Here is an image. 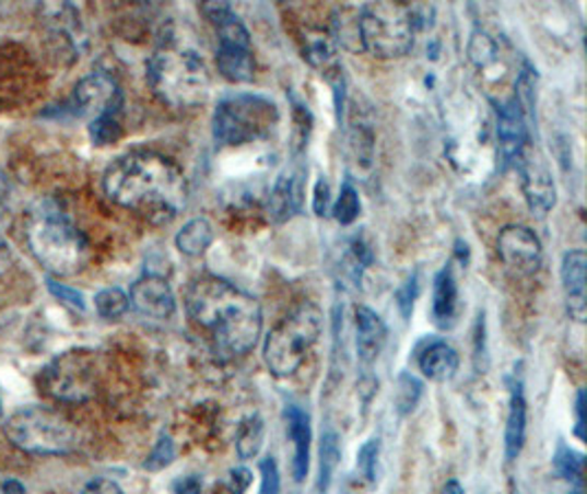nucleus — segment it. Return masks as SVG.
Listing matches in <instances>:
<instances>
[{
    "label": "nucleus",
    "instance_id": "nucleus-1",
    "mask_svg": "<svg viewBox=\"0 0 587 494\" xmlns=\"http://www.w3.org/2000/svg\"><path fill=\"white\" fill-rule=\"evenodd\" d=\"M102 185L113 202L139 211L152 222L172 220L189 198L183 169L172 158L148 150L115 158L104 172Z\"/></svg>",
    "mask_w": 587,
    "mask_h": 494
},
{
    "label": "nucleus",
    "instance_id": "nucleus-2",
    "mask_svg": "<svg viewBox=\"0 0 587 494\" xmlns=\"http://www.w3.org/2000/svg\"><path fill=\"white\" fill-rule=\"evenodd\" d=\"M187 317L206 330L227 356L249 354L262 334V308L256 297L216 275H201L185 291Z\"/></svg>",
    "mask_w": 587,
    "mask_h": 494
},
{
    "label": "nucleus",
    "instance_id": "nucleus-3",
    "mask_svg": "<svg viewBox=\"0 0 587 494\" xmlns=\"http://www.w3.org/2000/svg\"><path fill=\"white\" fill-rule=\"evenodd\" d=\"M27 242L34 258L51 275H78L89 262V239L54 200H43L32 209Z\"/></svg>",
    "mask_w": 587,
    "mask_h": 494
},
{
    "label": "nucleus",
    "instance_id": "nucleus-4",
    "mask_svg": "<svg viewBox=\"0 0 587 494\" xmlns=\"http://www.w3.org/2000/svg\"><path fill=\"white\" fill-rule=\"evenodd\" d=\"M145 78L152 93L172 108H196L210 99V71L201 56L189 49L159 47L145 64Z\"/></svg>",
    "mask_w": 587,
    "mask_h": 494
},
{
    "label": "nucleus",
    "instance_id": "nucleus-5",
    "mask_svg": "<svg viewBox=\"0 0 587 494\" xmlns=\"http://www.w3.org/2000/svg\"><path fill=\"white\" fill-rule=\"evenodd\" d=\"M324 330L321 310L304 302L295 306L269 334L265 341V363L275 378H291L308 352L317 345Z\"/></svg>",
    "mask_w": 587,
    "mask_h": 494
},
{
    "label": "nucleus",
    "instance_id": "nucleus-6",
    "mask_svg": "<svg viewBox=\"0 0 587 494\" xmlns=\"http://www.w3.org/2000/svg\"><path fill=\"white\" fill-rule=\"evenodd\" d=\"M280 121L275 102L258 93H232L223 97L212 117L214 141L223 148H238L267 139Z\"/></svg>",
    "mask_w": 587,
    "mask_h": 494
},
{
    "label": "nucleus",
    "instance_id": "nucleus-7",
    "mask_svg": "<svg viewBox=\"0 0 587 494\" xmlns=\"http://www.w3.org/2000/svg\"><path fill=\"white\" fill-rule=\"evenodd\" d=\"M363 51L378 60L406 58L419 34L410 3H369L359 8Z\"/></svg>",
    "mask_w": 587,
    "mask_h": 494
},
{
    "label": "nucleus",
    "instance_id": "nucleus-8",
    "mask_svg": "<svg viewBox=\"0 0 587 494\" xmlns=\"http://www.w3.org/2000/svg\"><path fill=\"white\" fill-rule=\"evenodd\" d=\"M5 435L16 448L40 457L69 455L75 448L71 422L47 407H25L16 411L5 422Z\"/></svg>",
    "mask_w": 587,
    "mask_h": 494
},
{
    "label": "nucleus",
    "instance_id": "nucleus-9",
    "mask_svg": "<svg viewBox=\"0 0 587 494\" xmlns=\"http://www.w3.org/2000/svg\"><path fill=\"white\" fill-rule=\"evenodd\" d=\"M201 12L216 30V67L221 75L234 84L251 82L256 73V60L251 49V34L240 16L232 10L230 3H206L201 5Z\"/></svg>",
    "mask_w": 587,
    "mask_h": 494
},
{
    "label": "nucleus",
    "instance_id": "nucleus-10",
    "mask_svg": "<svg viewBox=\"0 0 587 494\" xmlns=\"http://www.w3.org/2000/svg\"><path fill=\"white\" fill-rule=\"evenodd\" d=\"M45 391L69 404L89 402L97 391L95 356L89 350H69L56 356L40 376Z\"/></svg>",
    "mask_w": 587,
    "mask_h": 494
},
{
    "label": "nucleus",
    "instance_id": "nucleus-11",
    "mask_svg": "<svg viewBox=\"0 0 587 494\" xmlns=\"http://www.w3.org/2000/svg\"><path fill=\"white\" fill-rule=\"evenodd\" d=\"M71 106L80 117H104V115H121L124 113V93L113 75L97 71L78 82Z\"/></svg>",
    "mask_w": 587,
    "mask_h": 494
},
{
    "label": "nucleus",
    "instance_id": "nucleus-12",
    "mask_svg": "<svg viewBox=\"0 0 587 494\" xmlns=\"http://www.w3.org/2000/svg\"><path fill=\"white\" fill-rule=\"evenodd\" d=\"M497 256L517 275H535L543 260L541 242L524 224H508L497 235Z\"/></svg>",
    "mask_w": 587,
    "mask_h": 494
},
{
    "label": "nucleus",
    "instance_id": "nucleus-13",
    "mask_svg": "<svg viewBox=\"0 0 587 494\" xmlns=\"http://www.w3.org/2000/svg\"><path fill=\"white\" fill-rule=\"evenodd\" d=\"M515 167L521 176V191L528 202V209L539 217L548 215L556 204V187L543 158L528 145L517 158Z\"/></svg>",
    "mask_w": 587,
    "mask_h": 494
},
{
    "label": "nucleus",
    "instance_id": "nucleus-14",
    "mask_svg": "<svg viewBox=\"0 0 587 494\" xmlns=\"http://www.w3.org/2000/svg\"><path fill=\"white\" fill-rule=\"evenodd\" d=\"M130 306L150 319H159V321H167L176 315V297L172 286L167 284L165 278L161 275H143L139 278L132 289H130Z\"/></svg>",
    "mask_w": 587,
    "mask_h": 494
},
{
    "label": "nucleus",
    "instance_id": "nucleus-15",
    "mask_svg": "<svg viewBox=\"0 0 587 494\" xmlns=\"http://www.w3.org/2000/svg\"><path fill=\"white\" fill-rule=\"evenodd\" d=\"M497 141L504 163H517L524 150L530 145L528 137V117L521 106L510 97L497 106Z\"/></svg>",
    "mask_w": 587,
    "mask_h": 494
},
{
    "label": "nucleus",
    "instance_id": "nucleus-16",
    "mask_svg": "<svg viewBox=\"0 0 587 494\" xmlns=\"http://www.w3.org/2000/svg\"><path fill=\"white\" fill-rule=\"evenodd\" d=\"M587 256L583 249H572L561 260V286L570 319L583 324L587 317Z\"/></svg>",
    "mask_w": 587,
    "mask_h": 494
},
{
    "label": "nucleus",
    "instance_id": "nucleus-17",
    "mask_svg": "<svg viewBox=\"0 0 587 494\" xmlns=\"http://www.w3.org/2000/svg\"><path fill=\"white\" fill-rule=\"evenodd\" d=\"M302 204H304V169L293 167L278 176L267 202V211L273 222L282 224L293 215H297L302 211Z\"/></svg>",
    "mask_w": 587,
    "mask_h": 494
},
{
    "label": "nucleus",
    "instance_id": "nucleus-18",
    "mask_svg": "<svg viewBox=\"0 0 587 494\" xmlns=\"http://www.w3.org/2000/svg\"><path fill=\"white\" fill-rule=\"evenodd\" d=\"M354 328H356L359 361L363 365H372L387 343V326L372 308L359 306L354 310Z\"/></svg>",
    "mask_w": 587,
    "mask_h": 494
},
{
    "label": "nucleus",
    "instance_id": "nucleus-19",
    "mask_svg": "<svg viewBox=\"0 0 587 494\" xmlns=\"http://www.w3.org/2000/svg\"><path fill=\"white\" fill-rule=\"evenodd\" d=\"M284 417L289 426V437L293 442V479L302 483L308 477L310 468V442H313L310 415L297 404H291L286 407Z\"/></svg>",
    "mask_w": 587,
    "mask_h": 494
},
{
    "label": "nucleus",
    "instance_id": "nucleus-20",
    "mask_svg": "<svg viewBox=\"0 0 587 494\" xmlns=\"http://www.w3.org/2000/svg\"><path fill=\"white\" fill-rule=\"evenodd\" d=\"M526 424H528V404L524 396V383L510 380V400H508V417L504 433V450L506 459L515 461L526 444Z\"/></svg>",
    "mask_w": 587,
    "mask_h": 494
},
{
    "label": "nucleus",
    "instance_id": "nucleus-21",
    "mask_svg": "<svg viewBox=\"0 0 587 494\" xmlns=\"http://www.w3.org/2000/svg\"><path fill=\"white\" fill-rule=\"evenodd\" d=\"M460 367V354L443 339L427 343L419 354V369L432 383H449Z\"/></svg>",
    "mask_w": 587,
    "mask_h": 494
},
{
    "label": "nucleus",
    "instance_id": "nucleus-22",
    "mask_svg": "<svg viewBox=\"0 0 587 494\" xmlns=\"http://www.w3.org/2000/svg\"><path fill=\"white\" fill-rule=\"evenodd\" d=\"M460 308L458 282L451 267H445L434 278V299H432V317L438 328H451L456 324Z\"/></svg>",
    "mask_w": 587,
    "mask_h": 494
},
{
    "label": "nucleus",
    "instance_id": "nucleus-23",
    "mask_svg": "<svg viewBox=\"0 0 587 494\" xmlns=\"http://www.w3.org/2000/svg\"><path fill=\"white\" fill-rule=\"evenodd\" d=\"M214 237H216V231L208 217H193L187 224H183V228L174 237V244L183 256L201 258L214 244Z\"/></svg>",
    "mask_w": 587,
    "mask_h": 494
},
{
    "label": "nucleus",
    "instance_id": "nucleus-24",
    "mask_svg": "<svg viewBox=\"0 0 587 494\" xmlns=\"http://www.w3.org/2000/svg\"><path fill=\"white\" fill-rule=\"evenodd\" d=\"M304 60L315 67L321 69L324 73L332 71L337 64V45L330 36V32L324 30H308L304 36Z\"/></svg>",
    "mask_w": 587,
    "mask_h": 494
},
{
    "label": "nucleus",
    "instance_id": "nucleus-25",
    "mask_svg": "<svg viewBox=\"0 0 587 494\" xmlns=\"http://www.w3.org/2000/svg\"><path fill=\"white\" fill-rule=\"evenodd\" d=\"M330 36L337 49H345L352 54L363 51L361 45V30H359V8H341L332 14V30Z\"/></svg>",
    "mask_w": 587,
    "mask_h": 494
},
{
    "label": "nucleus",
    "instance_id": "nucleus-26",
    "mask_svg": "<svg viewBox=\"0 0 587 494\" xmlns=\"http://www.w3.org/2000/svg\"><path fill=\"white\" fill-rule=\"evenodd\" d=\"M552 463H554L556 477H561L570 485V492L583 494V455L570 448L567 444L559 442Z\"/></svg>",
    "mask_w": 587,
    "mask_h": 494
},
{
    "label": "nucleus",
    "instance_id": "nucleus-27",
    "mask_svg": "<svg viewBox=\"0 0 587 494\" xmlns=\"http://www.w3.org/2000/svg\"><path fill=\"white\" fill-rule=\"evenodd\" d=\"M265 444V420L260 415H249L238 424L236 431V452L240 459H254L260 455Z\"/></svg>",
    "mask_w": 587,
    "mask_h": 494
},
{
    "label": "nucleus",
    "instance_id": "nucleus-28",
    "mask_svg": "<svg viewBox=\"0 0 587 494\" xmlns=\"http://www.w3.org/2000/svg\"><path fill=\"white\" fill-rule=\"evenodd\" d=\"M341 459V448H339V435L334 431H326L321 435V446H319V494H326L330 490L334 470Z\"/></svg>",
    "mask_w": 587,
    "mask_h": 494
},
{
    "label": "nucleus",
    "instance_id": "nucleus-29",
    "mask_svg": "<svg viewBox=\"0 0 587 494\" xmlns=\"http://www.w3.org/2000/svg\"><path fill=\"white\" fill-rule=\"evenodd\" d=\"M467 56H469V62L484 71L489 67H493L497 62V56H500V49H497V43L482 30H476L469 38V45H467Z\"/></svg>",
    "mask_w": 587,
    "mask_h": 494
},
{
    "label": "nucleus",
    "instance_id": "nucleus-30",
    "mask_svg": "<svg viewBox=\"0 0 587 494\" xmlns=\"http://www.w3.org/2000/svg\"><path fill=\"white\" fill-rule=\"evenodd\" d=\"M421 396H423V383L416 376L403 372L397 380V393H395V404H397L399 415L412 413L416 409Z\"/></svg>",
    "mask_w": 587,
    "mask_h": 494
},
{
    "label": "nucleus",
    "instance_id": "nucleus-31",
    "mask_svg": "<svg viewBox=\"0 0 587 494\" xmlns=\"http://www.w3.org/2000/svg\"><path fill=\"white\" fill-rule=\"evenodd\" d=\"M95 310L102 319H119L130 310V299L121 289H104L95 295Z\"/></svg>",
    "mask_w": 587,
    "mask_h": 494
},
{
    "label": "nucleus",
    "instance_id": "nucleus-32",
    "mask_svg": "<svg viewBox=\"0 0 587 494\" xmlns=\"http://www.w3.org/2000/svg\"><path fill=\"white\" fill-rule=\"evenodd\" d=\"M330 211H332L334 220L339 224H343V226L352 224L359 217V213H361V200H359V191L352 187V183L345 180L341 185V191H339V196H337V200H334V204H332Z\"/></svg>",
    "mask_w": 587,
    "mask_h": 494
},
{
    "label": "nucleus",
    "instance_id": "nucleus-33",
    "mask_svg": "<svg viewBox=\"0 0 587 494\" xmlns=\"http://www.w3.org/2000/svg\"><path fill=\"white\" fill-rule=\"evenodd\" d=\"M89 134L95 145H113L124 134L121 115H104V117L93 119L89 124Z\"/></svg>",
    "mask_w": 587,
    "mask_h": 494
},
{
    "label": "nucleus",
    "instance_id": "nucleus-34",
    "mask_svg": "<svg viewBox=\"0 0 587 494\" xmlns=\"http://www.w3.org/2000/svg\"><path fill=\"white\" fill-rule=\"evenodd\" d=\"M176 459V446L174 439L167 433H161V437L156 439L152 452L148 455V459L143 461V468L150 472H159L165 470L172 461Z\"/></svg>",
    "mask_w": 587,
    "mask_h": 494
},
{
    "label": "nucleus",
    "instance_id": "nucleus-35",
    "mask_svg": "<svg viewBox=\"0 0 587 494\" xmlns=\"http://www.w3.org/2000/svg\"><path fill=\"white\" fill-rule=\"evenodd\" d=\"M421 297V280H419V273L410 275L395 293V302H397V308L401 313V317L406 321L412 319L414 315V306H416V299Z\"/></svg>",
    "mask_w": 587,
    "mask_h": 494
},
{
    "label": "nucleus",
    "instance_id": "nucleus-36",
    "mask_svg": "<svg viewBox=\"0 0 587 494\" xmlns=\"http://www.w3.org/2000/svg\"><path fill=\"white\" fill-rule=\"evenodd\" d=\"M350 145L354 152V158L363 167H372L374 161V134L365 126H356L350 137Z\"/></svg>",
    "mask_w": 587,
    "mask_h": 494
},
{
    "label": "nucleus",
    "instance_id": "nucleus-37",
    "mask_svg": "<svg viewBox=\"0 0 587 494\" xmlns=\"http://www.w3.org/2000/svg\"><path fill=\"white\" fill-rule=\"evenodd\" d=\"M378 450H380L378 439H367V442L359 448V452H356V468H359L361 477H363L367 483H374V481H376Z\"/></svg>",
    "mask_w": 587,
    "mask_h": 494
},
{
    "label": "nucleus",
    "instance_id": "nucleus-38",
    "mask_svg": "<svg viewBox=\"0 0 587 494\" xmlns=\"http://www.w3.org/2000/svg\"><path fill=\"white\" fill-rule=\"evenodd\" d=\"M258 494H282V479L275 457L260 459V492Z\"/></svg>",
    "mask_w": 587,
    "mask_h": 494
},
{
    "label": "nucleus",
    "instance_id": "nucleus-39",
    "mask_svg": "<svg viewBox=\"0 0 587 494\" xmlns=\"http://www.w3.org/2000/svg\"><path fill=\"white\" fill-rule=\"evenodd\" d=\"M47 289H49V293H51L58 302H62V304H67V306L80 310V313L86 310V299H84V295H82L78 289H71V286H67V284H60V282L54 280V278L47 280Z\"/></svg>",
    "mask_w": 587,
    "mask_h": 494
},
{
    "label": "nucleus",
    "instance_id": "nucleus-40",
    "mask_svg": "<svg viewBox=\"0 0 587 494\" xmlns=\"http://www.w3.org/2000/svg\"><path fill=\"white\" fill-rule=\"evenodd\" d=\"M313 209L319 217L328 215V211L332 209L330 204V185L326 180V176H319L315 183V191H313Z\"/></svg>",
    "mask_w": 587,
    "mask_h": 494
},
{
    "label": "nucleus",
    "instance_id": "nucleus-41",
    "mask_svg": "<svg viewBox=\"0 0 587 494\" xmlns=\"http://www.w3.org/2000/svg\"><path fill=\"white\" fill-rule=\"evenodd\" d=\"M78 494H124V492L115 481L97 477V479H91L89 483H84Z\"/></svg>",
    "mask_w": 587,
    "mask_h": 494
},
{
    "label": "nucleus",
    "instance_id": "nucleus-42",
    "mask_svg": "<svg viewBox=\"0 0 587 494\" xmlns=\"http://www.w3.org/2000/svg\"><path fill=\"white\" fill-rule=\"evenodd\" d=\"M251 481H254V472L249 468H234L230 472L227 487H230L232 494H245L247 487L251 485Z\"/></svg>",
    "mask_w": 587,
    "mask_h": 494
},
{
    "label": "nucleus",
    "instance_id": "nucleus-43",
    "mask_svg": "<svg viewBox=\"0 0 587 494\" xmlns=\"http://www.w3.org/2000/svg\"><path fill=\"white\" fill-rule=\"evenodd\" d=\"M172 494H203V481L196 474L180 477L172 483Z\"/></svg>",
    "mask_w": 587,
    "mask_h": 494
},
{
    "label": "nucleus",
    "instance_id": "nucleus-44",
    "mask_svg": "<svg viewBox=\"0 0 587 494\" xmlns=\"http://www.w3.org/2000/svg\"><path fill=\"white\" fill-rule=\"evenodd\" d=\"M576 437L583 442L585 439V389H578L576 393Z\"/></svg>",
    "mask_w": 587,
    "mask_h": 494
},
{
    "label": "nucleus",
    "instance_id": "nucleus-45",
    "mask_svg": "<svg viewBox=\"0 0 587 494\" xmlns=\"http://www.w3.org/2000/svg\"><path fill=\"white\" fill-rule=\"evenodd\" d=\"M456 258L460 260V264H462V267H467V264H469L471 251H469V244H467V242H462V239H458V242H456Z\"/></svg>",
    "mask_w": 587,
    "mask_h": 494
},
{
    "label": "nucleus",
    "instance_id": "nucleus-46",
    "mask_svg": "<svg viewBox=\"0 0 587 494\" xmlns=\"http://www.w3.org/2000/svg\"><path fill=\"white\" fill-rule=\"evenodd\" d=\"M3 494H27V490L19 479H8L3 483Z\"/></svg>",
    "mask_w": 587,
    "mask_h": 494
},
{
    "label": "nucleus",
    "instance_id": "nucleus-47",
    "mask_svg": "<svg viewBox=\"0 0 587 494\" xmlns=\"http://www.w3.org/2000/svg\"><path fill=\"white\" fill-rule=\"evenodd\" d=\"M443 494H465V487H462V483L458 479H449L445 483V487H443Z\"/></svg>",
    "mask_w": 587,
    "mask_h": 494
},
{
    "label": "nucleus",
    "instance_id": "nucleus-48",
    "mask_svg": "<svg viewBox=\"0 0 587 494\" xmlns=\"http://www.w3.org/2000/svg\"><path fill=\"white\" fill-rule=\"evenodd\" d=\"M0 417H3V398H0Z\"/></svg>",
    "mask_w": 587,
    "mask_h": 494
}]
</instances>
